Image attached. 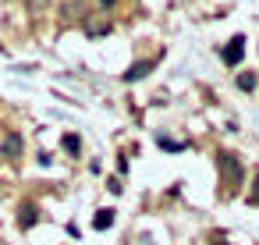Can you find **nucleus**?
I'll return each mask as SVG.
<instances>
[{
  "label": "nucleus",
  "mask_w": 259,
  "mask_h": 245,
  "mask_svg": "<svg viewBox=\"0 0 259 245\" xmlns=\"http://www.w3.org/2000/svg\"><path fill=\"white\" fill-rule=\"evenodd\" d=\"M64 146H68L71 153H78V135H64Z\"/></svg>",
  "instance_id": "obj_10"
},
{
  "label": "nucleus",
  "mask_w": 259,
  "mask_h": 245,
  "mask_svg": "<svg viewBox=\"0 0 259 245\" xmlns=\"http://www.w3.org/2000/svg\"><path fill=\"white\" fill-rule=\"evenodd\" d=\"M32 213H36L32 206H22V227H32Z\"/></svg>",
  "instance_id": "obj_9"
},
{
  "label": "nucleus",
  "mask_w": 259,
  "mask_h": 245,
  "mask_svg": "<svg viewBox=\"0 0 259 245\" xmlns=\"http://www.w3.org/2000/svg\"><path fill=\"white\" fill-rule=\"evenodd\" d=\"M217 164H220V171H224V181L238 188V185H241V160H238L234 153H220Z\"/></svg>",
  "instance_id": "obj_1"
},
{
  "label": "nucleus",
  "mask_w": 259,
  "mask_h": 245,
  "mask_svg": "<svg viewBox=\"0 0 259 245\" xmlns=\"http://www.w3.org/2000/svg\"><path fill=\"white\" fill-rule=\"evenodd\" d=\"M248 202H252V206H259V174L252 178V192H248Z\"/></svg>",
  "instance_id": "obj_8"
},
{
  "label": "nucleus",
  "mask_w": 259,
  "mask_h": 245,
  "mask_svg": "<svg viewBox=\"0 0 259 245\" xmlns=\"http://www.w3.org/2000/svg\"><path fill=\"white\" fill-rule=\"evenodd\" d=\"M100 8H114V0H100Z\"/></svg>",
  "instance_id": "obj_12"
},
{
  "label": "nucleus",
  "mask_w": 259,
  "mask_h": 245,
  "mask_svg": "<svg viewBox=\"0 0 259 245\" xmlns=\"http://www.w3.org/2000/svg\"><path fill=\"white\" fill-rule=\"evenodd\" d=\"M241 54H245L241 39H231V47H224V61H227V64H238V61H241Z\"/></svg>",
  "instance_id": "obj_3"
},
{
  "label": "nucleus",
  "mask_w": 259,
  "mask_h": 245,
  "mask_svg": "<svg viewBox=\"0 0 259 245\" xmlns=\"http://www.w3.org/2000/svg\"><path fill=\"white\" fill-rule=\"evenodd\" d=\"M110 224H114V210H100L96 213V231H107Z\"/></svg>",
  "instance_id": "obj_5"
},
{
  "label": "nucleus",
  "mask_w": 259,
  "mask_h": 245,
  "mask_svg": "<svg viewBox=\"0 0 259 245\" xmlns=\"http://www.w3.org/2000/svg\"><path fill=\"white\" fill-rule=\"evenodd\" d=\"M29 4H32V11H39V8H47V4H50V0H29Z\"/></svg>",
  "instance_id": "obj_11"
},
{
  "label": "nucleus",
  "mask_w": 259,
  "mask_h": 245,
  "mask_svg": "<svg viewBox=\"0 0 259 245\" xmlns=\"http://www.w3.org/2000/svg\"><path fill=\"white\" fill-rule=\"evenodd\" d=\"M78 11H82V4H78V0H71V4H64V8H61V15H64V18H75Z\"/></svg>",
  "instance_id": "obj_7"
},
{
  "label": "nucleus",
  "mask_w": 259,
  "mask_h": 245,
  "mask_svg": "<svg viewBox=\"0 0 259 245\" xmlns=\"http://www.w3.org/2000/svg\"><path fill=\"white\" fill-rule=\"evenodd\" d=\"M149 71H153V64H149V61H139V64H132V71H128L124 78H128V82H139V78H146Z\"/></svg>",
  "instance_id": "obj_4"
},
{
  "label": "nucleus",
  "mask_w": 259,
  "mask_h": 245,
  "mask_svg": "<svg viewBox=\"0 0 259 245\" xmlns=\"http://www.w3.org/2000/svg\"><path fill=\"white\" fill-rule=\"evenodd\" d=\"M238 89H245V93H252V89H255V75H252V71H245V75H238Z\"/></svg>",
  "instance_id": "obj_6"
},
{
  "label": "nucleus",
  "mask_w": 259,
  "mask_h": 245,
  "mask_svg": "<svg viewBox=\"0 0 259 245\" xmlns=\"http://www.w3.org/2000/svg\"><path fill=\"white\" fill-rule=\"evenodd\" d=\"M0 149H4V156L18 160V156H22V135H18V132H8V135H4V146H0Z\"/></svg>",
  "instance_id": "obj_2"
},
{
  "label": "nucleus",
  "mask_w": 259,
  "mask_h": 245,
  "mask_svg": "<svg viewBox=\"0 0 259 245\" xmlns=\"http://www.w3.org/2000/svg\"><path fill=\"white\" fill-rule=\"evenodd\" d=\"M217 245H224V241H217Z\"/></svg>",
  "instance_id": "obj_13"
}]
</instances>
